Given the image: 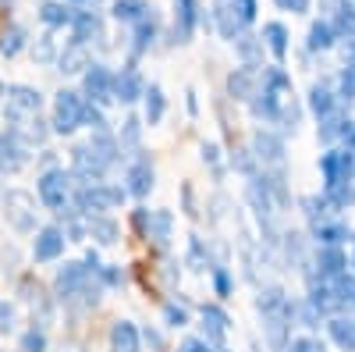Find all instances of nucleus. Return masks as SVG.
Instances as JSON below:
<instances>
[{"instance_id":"obj_42","label":"nucleus","mask_w":355,"mask_h":352,"mask_svg":"<svg viewBox=\"0 0 355 352\" xmlns=\"http://www.w3.org/2000/svg\"><path fill=\"white\" fill-rule=\"evenodd\" d=\"M334 288H338V303H345V306H355V281L341 278Z\"/></svg>"},{"instance_id":"obj_49","label":"nucleus","mask_w":355,"mask_h":352,"mask_svg":"<svg viewBox=\"0 0 355 352\" xmlns=\"http://www.w3.org/2000/svg\"><path fill=\"white\" fill-rule=\"evenodd\" d=\"M277 8H281V11H306L309 0H277Z\"/></svg>"},{"instance_id":"obj_41","label":"nucleus","mask_w":355,"mask_h":352,"mask_svg":"<svg viewBox=\"0 0 355 352\" xmlns=\"http://www.w3.org/2000/svg\"><path fill=\"white\" fill-rule=\"evenodd\" d=\"M320 267H323V274H338L341 271V253L338 249H327L320 256Z\"/></svg>"},{"instance_id":"obj_48","label":"nucleus","mask_w":355,"mask_h":352,"mask_svg":"<svg viewBox=\"0 0 355 352\" xmlns=\"http://www.w3.org/2000/svg\"><path fill=\"white\" fill-rule=\"evenodd\" d=\"M202 160L210 164V167H220V150H217L214 142H206V146H202Z\"/></svg>"},{"instance_id":"obj_22","label":"nucleus","mask_w":355,"mask_h":352,"mask_svg":"<svg viewBox=\"0 0 355 352\" xmlns=\"http://www.w3.org/2000/svg\"><path fill=\"white\" fill-rule=\"evenodd\" d=\"M150 11H153V8H150V0H114V4H110V15H114L117 22H125V25L142 22Z\"/></svg>"},{"instance_id":"obj_31","label":"nucleus","mask_w":355,"mask_h":352,"mask_svg":"<svg viewBox=\"0 0 355 352\" xmlns=\"http://www.w3.org/2000/svg\"><path fill=\"white\" fill-rule=\"evenodd\" d=\"M33 57H36L40 65H53V61H57V43H53V36H50V33H43V36L36 40Z\"/></svg>"},{"instance_id":"obj_46","label":"nucleus","mask_w":355,"mask_h":352,"mask_svg":"<svg viewBox=\"0 0 355 352\" xmlns=\"http://www.w3.org/2000/svg\"><path fill=\"white\" fill-rule=\"evenodd\" d=\"M178 352H214V345H210V342H202V338H185Z\"/></svg>"},{"instance_id":"obj_20","label":"nucleus","mask_w":355,"mask_h":352,"mask_svg":"<svg viewBox=\"0 0 355 352\" xmlns=\"http://www.w3.org/2000/svg\"><path fill=\"white\" fill-rule=\"evenodd\" d=\"M139 345H142V338L132 320H117L110 328V352H139Z\"/></svg>"},{"instance_id":"obj_30","label":"nucleus","mask_w":355,"mask_h":352,"mask_svg":"<svg viewBox=\"0 0 355 352\" xmlns=\"http://www.w3.org/2000/svg\"><path fill=\"white\" fill-rule=\"evenodd\" d=\"M96 278H100L103 288H117V285L128 281V274L121 271V263H100V267H96Z\"/></svg>"},{"instance_id":"obj_3","label":"nucleus","mask_w":355,"mask_h":352,"mask_svg":"<svg viewBox=\"0 0 355 352\" xmlns=\"http://www.w3.org/2000/svg\"><path fill=\"white\" fill-rule=\"evenodd\" d=\"M36 192L46 210H64L71 199V174L64 167H46L36 182Z\"/></svg>"},{"instance_id":"obj_39","label":"nucleus","mask_w":355,"mask_h":352,"mask_svg":"<svg viewBox=\"0 0 355 352\" xmlns=\"http://www.w3.org/2000/svg\"><path fill=\"white\" fill-rule=\"evenodd\" d=\"M234 43H239V53H242V61H245V68H252L256 65V40L252 36H239V40H234Z\"/></svg>"},{"instance_id":"obj_19","label":"nucleus","mask_w":355,"mask_h":352,"mask_svg":"<svg viewBox=\"0 0 355 352\" xmlns=\"http://www.w3.org/2000/svg\"><path fill=\"white\" fill-rule=\"evenodd\" d=\"M71 18H75V8L64 4V0H43L40 4V22L46 28H68Z\"/></svg>"},{"instance_id":"obj_21","label":"nucleus","mask_w":355,"mask_h":352,"mask_svg":"<svg viewBox=\"0 0 355 352\" xmlns=\"http://www.w3.org/2000/svg\"><path fill=\"white\" fill-rule=\"evenodd\" d=\"M142 100H146V110H142L146 125H160V121H164V110H167L164 90H160L157 82H150V85H146V93H142Z\"/></svg>"},{"instance_id":"obj_23","label":"nucleus","mask_w":355,"mask_h":352,"mask_svg":"<svg viewBox=\"0 0 355 352\" xmlns=\"http://www.w3.org/2000/svg\"><path fill=\"white\" fill-rule=\"evenodd\" d=\"M28 43V33H25V25L18 22H8L4 28H0V53L4 57H18Z\"/></svg>"},{"instance_id":"obj_34","label":"nucleus","mask_w":355,"mask_h":352,"mask_svg":"<svg viewBox=\"0 0 355 352\" xmlns=\"http://www.w3.org/2000/svg\"><path fill=\"white\" fill-rule=\"evenodd\" d=\"M139 139H142V121L132 114V117H125V125H121V139H117V146H139Z\"/></svg>"},{"instance_id":"obj_32","label":"nucleus","mask_w":355,"mask_h":352,"mask_svg":"<svg viewBox=\"0 0 355 352\" xmlns=\"http://www.w3.org/2000/svg\"><path fill=\"white\" fill-rule=\"evenodd\" d=\"M331 43H334L331 25H327V22H316V25L309 28V47H313V50H327Z\"/></svg>"},{"instance_id":"obj_16","label":"nucleus","mask_w":355,"mask_h":352,"mask_svg":"<svg viewBox=\"0 0 355 352\" xmlns=\"http://www.w3.org/2000/svg\"><path fill=\"white\" fill-rule=\"evenodd\" d=\"M171 231H174L171 210H150V217H146V228H142L146 239H150L153 246H167V242H171Z\"/></svg>"},{"instance_id":"obj_6","label":"nucleus","mask_w":355,"mask_h":352,"mask_svg":"<svg viewBox=\"0 0 355 352\" xmlns=\"http://www.w3.org/2000/svg\"><path fill=\"white\" fill-rule=\"evenodd\" d=\"M82 97L96 107H107L114 100V72L107 65H89L82 72Z\"/></svg>"},{"instance_id":"obj_47","label":"nucleus","mask_w":355,"mask_h":352,"mask_svg":"<svg viewBox=\"0 0 355 352\" xmlns=\"http://www.w3.org/2000/svg\"><path fill=\"white\" fill-rule=\"evenodd\" d=\"M338 25H341V33L355 36V11H352V8H341V18H338Z\"/></svg>"},{"instance_id":"obj_14","label":"nucleus","mask_w":355,"mask_h":352,"mask_svg":"<svg viewBox=\"0 0 355 352\" xmlns=\"http://www.w3.org/2000/svg\"><path fill=\"white\" fill-rule=\"evenodd\" d=\"M89 65H93V57H89V47L78 43V40H68L64 50H57V72L78 75V72H85Z\"/></svg>"},{"instance_id":"obj_13","label":"nucleus","mask_w":355,"mask_h":352,"mask_svg":"<svg viewBox=\"0 0 355 352\" xmlns=\"http://www.w3.org/2000/svg\"><path fill=\"white\" fill-rule=\"evenodd\" d=\"M64 231L61 228H40L36 231V242H33V256H36V263H50V260H57L64 253Z\"/></svg>"},{"instance_id":"obj_37","label":"nucleus","mask_w":355,"mask_h":352,"mask_svg":"<svg viewBox=\"0 0 355 352\" xmlns=\"http://www.w3.org/2000/svg\"><path fill=\"white\" fill-rule=\"evenodd\" d=\"M164 320H167L171 328H185V324H189V310L178 306V303H167V306H164Z\"/></svg>"},{"instance_id":"obj_4","label":"nucleus","mask_w":355,"mask_h":352,"mask_svg":"<svg viewBox=\"0 0 355 352\" xmlns=\"http://www.w3.org/2000/svg\"><path fill=\"white\" fill-rule=\"evenodd\" d=\"M82 107H85V97L75 93V90H61L53 100V121L50 128L57 135H71L75 128H82Z\"/></svg>"},{"instance_id":"obj_15","label":"nucleus","mask_w":355,"mask_h":352,"mask_svg":"<svg viewBox=\"0 0 355 352\" xmlns=\"http://www.w3.org/2000/svg\"><path fill=\"white\" fill-rule=\"evenodd\" d=\"M132 28H135V33H132V57H142L146 50L157 43V36H160V18L150 11L142 22H135Z\"/></svg>"},{"instance_id":"obj_50","label":"nucleus","mask_w":355,"mask_h":352,"mask_svg":"<svg viewBox=\"0 0 355 352\" xmlns=\"http://www.w3.org/2000/svg\"><path fill=\"white\" fill-rule=\"evenodd\" d=\"M345 57H348V68H355V43H348V50H345Z\"/></svg>"},{"instance_id":"obj_38","label":"nucleus","mask_w":355,"mask_h":352,"mask_svg":"<svg viewBox=\"0 0 355 352\" xmlns=\"http://www.w3.org/2000/svg\"><path fill=\"white\" fill-rule=\"evenodd\" d=\"M263 90H288V75L281 72V68H266L263 72Z\"/></svg>"},{"instance_id":"obj_9","label":"nucleus","mask_w":355,"mask_h":352,"mask_svg":"<svg viewBox=\"0 0 355 352\" xmlns=\"http://www.w3.org/2000/svg\"><path fill=\"white\" fill-rule=\"evenodd\" d=\"M153 160L150 157H135L132 164H128V171H125V192L128 196H135V199H142V196H150V189H153Z\"/></svg>"},{"instance_id":"obj_29","label":"nucleus","mask_w":355,"mask_h":352,"mask_svg":"<svg viewBox=\"0 0 355 352\" xmlns=\"http://www.w3.org/2000/svg\"><path fill=\"white\" fill-rule=\"evenodd\" d=\"M256 157H263V160H281V139L270 135V132H259V135H256Z\"/></svg>"},{"instance_id":"obj_1","label":"nucleus","mask_w":355,"mask_h":352,"mask_svg":"<svg viewBox=\"0 0 355 352\" xmlns=\"http://www.w3.org/2000/svg\"><path fill=\"white\" fill-rule=\"evenodd\" d=\"M125 189L121 185H107V182H82L71 199H75V210L85 214V217H96V214H107L114 210L117 203H125Z\"/></svg>"},{"instance_id":"obj_25","label":"nucleus","mask_w":355,"mask_h":352,"mask_svg":"<svg viewBox=\"0 0 355 352\" xmlns=\"http://www.w3.org/2000/svg\"><path fill=\"white\" fill-rule=\"evenodd\" d=\"M89 150H93L107 167L117 164V153H121V146H117V139L110 132H93V139H89Z\"/></svg>"},{"instance_id":"obj_44","label":"nucleus","mask_w":355,"mask_h":352,"mask_svg":"<svg viewBox=\"0 0 355 352\" xmlns=\"http://www.w3.org/2000/svg\"><path fill=\"white\" fill-rule=\"evenodd\" d=\"M313 110H316V114H331V93L320 90V85L313 90Z\"/></svg>"},{"instance_id":"obj_17","label":"nucleus","mask_w":355,"mask_h":352,"mask_svg":"<svg viewBox=\"0 0 355 352\" xmlns=\"http://www.w3.org/2000/svg\"><path fill=\"white\" fill-rule=\"evenodd\" d=\"M202 342L210 345H220L224 342V331H227V313L220 306H202Z\"/></svg>"},{"instance_id":"obj_7","label":"nucleus","mask_w":355,"mask_h":352,"mask_svg":"<svg viewBox=\"0 0 355 352\" xmlns=\"http://www.w3.org/2000/svg\"><path fill=\"white\" fill-rule=\"evenodd\" d=\"M28 157H33V142L8 125L0 132V171H18L28 164Z\"/></svg>"},{"instance_id":"obj_45","label":"nucleus","mask_w":355,"mask_h":352,"mask_svg":"<svg viewBox=\"0 0 355 352\" xmlns=\"http://www.w3.org/2000/svg\"><path fill=\"white\" fill-rule=\"evenodd\" d=\"M214 288H217V296H227L231 292V278L224 267H214Z\"/></svg>"},{"instance_id":"obj_40","label":"nucleus","mask_w":355,"mask_h":352,"mask_svg":"<svg viewBox=\"0 0 355 352\" xmlns=\"http://www.w3.org/2000/svg\"><path fill=\"white\" fill-rule=\"evenodd\" d=\"M231 8H234V15H239L242 25H249L256 18V0H231Z\"/></svg>"},{"instance_id":"obj_35","label":"nucleus","mask_w":355,"mask_h":352,"mask_svg":"<svg viewBox=\"0 0 355 352\" xmlns=\"http://www.w3.org/2000/svg\"><path fill=\"white\" fill-rule=\"evenodd\" d=\"M331 335L338 338V345L355 349V324H348V320H334V324H331Z\"/></svg>"},{"instance_id":"obj_51","label":"nucleus","mask_w":355,"mask_h":352,"mask_svg":"<svg viewBox=\"0 0 355 352\" xmlns=\"http://www.w3.org/2000/svg\"><path fill=\"white\" fill-rule=\"evenodd\" d=\"M68 4H96V0H68Z\"/></svg>"},{"instance_id":"obj_12","label":"nucleus","mask_w":355,"mask_h":352,"mask_svg":"<svg viewBox=\"0 0 355 352\" xmlns=\"http://www.w3.org/2000/svg\"><path fill=\"white\" fill-rule=\"evenodd\" d=\"M71 40H78V43H100L103 40V18L96 15V11H85V8H75V18H71Z\"/></svg>"},{"instance_id":"obj_33","label":"nucleus","mask_w":355,"mask_h":352,"mask_svg":"<svg viewBox=\"0 0 355 352\" xmlns=\"http://www.w3.org/2000/svg\"><path fill=\"white\" fill-rule=\"evenodd\" d=\"M18 345H21V352H46V331L43 328H28Z\"/></svg>"},{"instance_id":"obj_27","label":"nucleus","mask_w":355,"mask_h":352,"mask_svg":"<svg viewBox=\"0 0 355 352\" xmlns=\"http://www.w3.org/2000/svg\"><path fill=\"white\" fill-rule=\"evenodd\" d=\"M252 114L256 117H266V121H277V97L270 90L252 93Z\"/></svg>"},{"instance_id":"obj_2","label":"nucleus","mask_w":355,"mask_h":352,"mask_svg":"<svg viewBox=\"0 0 355 352\" xmlns=\"http://www.w3.org/2000/svg\"><path fill=\"white\" fill-rule=\"evenodd\" d=\"M40 107H43V93L33 90V85L11 82L4 90V121L8 125H18V121H25V117L40 114Z\"/></svg>"},{"instance_id":"obj_36","label":"nucleus","mask_w":355,"mask_h":352,"mask_svg":"<svg viewBox=\"0 0 355 352\" xmlns=\"http://www.w3.org/2000/svg\"><path fill=\"white\" fill-rule=\"evenodd\" d=\"M189 267L192 271H206V249H202V239H189Z\"/></svg>"},{"instance_id":"obj_5","label":"nucleus","mask_w":355,"mask_h":352,"mask_svg":"<svg viewBox=\"0 0 355 352\" xmlns=\"http://www.w3.org/2000/svg\"><path fill=\"white\" fill-rule=\"evenodd\" d=\"M4 214H8V224L21 235L36 231V199L28 196L25 189H8L4 196Z\"/></svg>"},{"instance_id":"obj_8","label":"nucleus","mask_w":355,"mask_h":352,"mask_svg":"<svg viewBox=\"0 0 355 352\" xmlns=\"http://www.w3.org/2000/svg\"><path fill=\"white\" fill-rule=\"evenodd\" d=\"M96 271H89L85 263H78V260H71V263H64L61 271H57V281H53V288H57V296H61L64 303H71L78 292L89 285V278H93Z\"/></svg>"},{"instance_id":"obj_10","label":"nucleus","mask_w":355,"mask_h":352,"mask_svg":"<svg viewBox=\"0 0 355 352\" xmlns=\"http://www.w3.org/2000/svg\"><path fill=\"white\" fill-rule=\"evenodd\" d=\"M146 93V78L139 75L135 65H125L121 72H114V100L117 103H135Z\"/></svg>"},{"instance_id":"obj_24","label":"nucleus","mask_w":355,"mask_h":352,"mask_svg":"<svg viewBox=\"0 0 355 352\" xmlns=\"http://www.w3.org/2000/svg\"><path fill=\"white\" fill-rule=\"evenodd\" d=\"M227 93H231V100H252V93H256L252 68H234L227 75Z\"/></svg>"},{"instance_id":"obj_43","label":"nucleus","mask_w":355,"mask_h":352,"mask_svg":"<svg viewBox=\"0 0 355 352\" xmlns=\"http://www.w3.org/2000/svg\"><path fill=\"white\" fill-rule=\"evenodd\" d=\"M139 338L150 345V352H164V335L157 331V328H146V331H139Z\"/></svg>"},{"instance_id":"obj_26","label":"nucleus","mask_w":355,"mask_h":352,"mask_svg":"<svg viewBox=\"0 0 355 352\" xmlns=\"http://www.w3.org/2000/svg\"><path fill=\"white\" fill-rule=\"evenodd\" d=\"M263 40H266V47H270L277 57H284V50H288V33H284L281 22H266V25H263Z\"/></svg>"},{"instance_id":"obj_11","label":"nucleus","mask_w":355,"mask_h":352,"mask_svg":"<svg viewBox=\"0 0 355 352\" xmlns=\"http://www.w3.org/2000/svg\"><path fill=\"white\" fill-rule=\"evenodd\" d=\"M199 0H174V43H189L199 28Z\"/></svg>"},{"instance_id":"obj_18","label":"nucleus","mask_w":355,"mask_h":352,"mask_svg":"<svg viewBox=\"0 0 355 352\" xmlns=\"http://www.w3.org/2000/svg\"><path fill=\"white\" fill-rule=\"evenodd\" d=\"M89 224V239H96L100 246H114L121 239V224H117L110 214H96V217H85Z\"/></svg>"},{"instance_id":"obj_28","label":"nucleus","mask_w":355,"mask_h":352,"mask_svg":"<svg viewBox=\"0 0 355 352\" xmlns=\"http://www.w3.org/2000/svg\"><path fill=\"white\" fill-rule=\"evenodd\" d=\"M82 125H85V128H93V132H110V121H107L103 107L89 103V100H85V107H82Z\"/></svg>"}]
</instances>
